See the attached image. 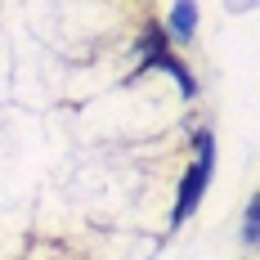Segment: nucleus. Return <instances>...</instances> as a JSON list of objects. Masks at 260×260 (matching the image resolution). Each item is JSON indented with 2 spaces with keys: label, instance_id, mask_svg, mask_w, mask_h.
I'll return each instance as SVG.
<instances>
[{
  "label": "nucleus",
  "instance_id": "obj_1",
  "mask_svg": "<svg viewBox=\"0 0 260 260\" xmlns=\"http://www.w3.org/2000/svg\"><path fill=\"white\" fill-rule=\"evenodd\" d=\"M211 166H215V139L202 130V135H198V166H193V171L184 175V184H180V198H175V215H171V224H184V220L198 211L202 193H207V180H211Z\"/></svg>",
  "mask_w": 260,
  "mask_h": 260
},
{
  "label": "nucleus",
  "instance_id": "obj_2",
  "mask_svg": "<svg viewBox=\"0 0 260 260\" xmlns=\"http://www.w3.org/2000/svg\"><path fill=\"white\" fill-rule=\"evenodd\" d=\"M193 27H198V5H175L166 31H171L175 41H193Z\"/></svg>",
  "mask_w": 260,
  "mask_h": 260
},
{
  "label": "nucleus",
  "instance_id": "obj_3",
  "mask_svg": "<svg viewBox=\"0 0 260 260\" xmlns=\"http://www.w3.org/2000/svg\"><path fill=\"white\" fill-rule=\"evenodd\" d=\"M256 202H251V207H247V224H242V238H247V242H256Z\"/></svg>",
  "mask_w": 260,
  "mask_h": 260
}]
</instances>
